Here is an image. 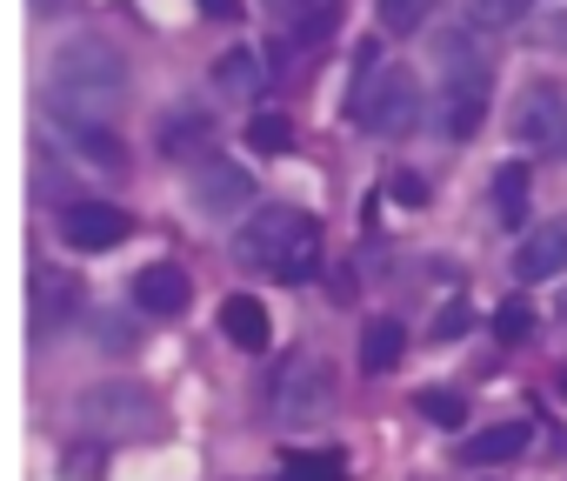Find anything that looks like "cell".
Segmentation results:
<instances>
[{"mask_svg": "<svg viewBox=\"0 0 567 481\" xmlns=\"http://www.w3.org/2000/svg\"><path fill=\"white\" fill-rule=\"evenodd\" d=\"M240 268H267L274 282H308L321 262V221L301 207H260L240 234H234Z\"/></svg>", "mask_w": 567, "mask_h": 481, "instance_id": "1", "label": "cell"}, {"mask_svg": "<svg viewBox=\"0 0 567 481\" xmlns=\"http://www.w3.org/2000/svg\"><path fill=\"white\" fill-rule=\"evenodd\" d=\"M54 108H74V114H114L127 101V61L107 48V41H68L54 54Z\"/></svg>", "mask_w": 567, "mask_h": 481, "instance_id": "2", "label": "cell"}, {"mask_svg": "<svg viewBox=\"0 0 567 481\" xmlns=\"http://www.w3.org/2000/svg\"><path fill=\"white\" fill-rule=\"evenodd\" d=\"M421 114V88L408 68L381 61V48H361V81H354V101H348V121L361 134H408Z\"/></svg>", "mask_w": 567, "mask_h": 481, "instance_id": "3", "label": "cell"}, {"mask_svg": "<svg viewBox=\"0 0 567 481\" xmlns=\"http://www.w3.org/2000/svg\"><path fill=\"white\" fill-rule=\"evenodd\" d=\"M487 121V61L467 48V34H441V127L467 141Z\"/></svg>", "mask_w": 567, "mask_h": 481, "instance_id": "4", "label": "cell"}, {"mask_svg": "<svg viewBox=\"0 0 567 481\" xmlns=\"http://www.w3.org/2000/svg\"><path fill=\"white\" fill-rule=\"evenodd\" d=\"M74 421H81L94 441H101V434H147V428H154V395L134 388V381H101V388H81Z\"/></svg>", "mask_w": 567, "mask_h": 481, "instance_id": "5", "label": "cell"}, {"mask_svg": "<svg viewBox=\"0 0 567 481\" xmlns=\"http://www.w3.org/2000/svg\"><path fill=\"white\" fill-rule=\"evenodd\" d=\"M267 401H274V415L288 421V428L321 421V415L334 408V375H328V361H315V355H288V368L274 375Z\"/></svg>", "mask_w": 567, "mask_h": 481, "instance_id": "6", "label": "cell"}, {"mask_svg": "<svg viewBox=\"0 0 567 481\" xmlns=\"http://www.w3.org/2000/svg\"><path fill=\"white\" fill-rule=\"evenodd\" d=\"M514 141L534 154H567V94L554 81H527L514 108Z\"/></svg>", "mask_w": 567, "mask_h": 481, "instance_id": "7", "label": "cell"}, {"mask_svg": "<svg viewBox=\"0 0 567 481\" xmlns=\"http://www.w3.org/2000/svg\"><path fill=\"white\" fill-rule=\"evenodd\" d=\"M187 194H194V207H200V214L227 221V214H247V207H254V174H247V167H234V161H220V154H207V161L194 167Z\"/></svg>", "mask_w": 567, "mask_h": 481, "instance_id": "8", "label": "cell"}, {"mask_svg": "<svg viewBox=\"0 0 567 481\" xmlns=\"http://www.w3.org/2000/svg\"><path fill=\"white\" fill-rule=\"evenodd\" d=\"M127 207H114V201H68V214H61V240L68 248H81V255H107V248H121L127 240Z\"/></svg>", "mask_w": 567, "mask_h": 481, "instance_id": "9", "label": "cell"}, {"mask_svg": "<svg viewBox=\"0 0 567 481\" xmlns=\"http://www.w3.org/2000/svg\"><path fill=\"white\" fill-rule=\"evenodd\" d=\"M54 127H61V141H68L81 161H94V167H127V147H121V134H114L101 114H74V108H54Z\"/></svg>", "mask_w": 567, "mask_h": 481, "instance_id": "10", "label": "cell"}, {"mask_svg": "<svg viewBox=\"0 0 567 481\" xmlns=\"http://www.w3.org/2000/svg\"><path fill=\"white\" fill-rule=\"evenodd\" d=\"M514 275H520V282H554V275H567V221H540V227L520 234Z\"/></svg>", "mask_w": 567, "mask_h": 481, "instance_id": "11", "label": "cell"}, {"mask_svg": "<svg viewBox=\"0 0 567 481\" xmlns=\"http://www.w3.org/2000/svg\"><path fill=\"white\" fill-rule=\"evenodd\" d=\"M134 301H141L154 321H174V315H187V301H194V282H187V268H174V262H154V268H141V275H134Z\"/></svg>", "mask_w": 567, "mask_h": 481, "instance_id": "12", "label": "cell"}, {"mask_svg": "<svg viewBox=\"0 0 567 481\" xmlns=\"http://www.w3.org/2000/svg\"><path fill=\"white\" fill-rule=\"evenodd\" d=\"M207 134H214L207 108H174V114L154 127V147L174 154V161H207Z\"/></svg>", "mask_w": 567, "mask_h": 481, "instance_id": "13", "label": "cell"}, {"mask_svg": "<svg viewBox=\"0 0 567 481\" xmlns=\"http://www.w3.org/2000/svg\"><path fill=\"white\" fill-rule=\"evenodd\" d=\"M74 301H81V288H74L68 268H41V275H34V328H41V335H61L68 315H74Z\"/></svg>", "mask_w": 567, "mask_h": 481, "instance_id": "14", "label": "cell"}, {"mask_svg": "<svg viewBox=\"0 0 567 481\" xmlns=\"http://www.w3.org/2000/svg\"><path fill=\"white\" fill-rule=\"evenodd\" d=\"M220 335L234 341V348H247V355H260L267 341H274V315L254 301V295H227L220 301Z\"/></svg>", "mask_w": 567, "mask_h": 481, "instance_id": "15", "label": "cell"}, {"mask_svg": "<svg viewBox=\"0 0 567 481\" xmlns=\"http://www.w3.org/2000/svg\"><path fill=\"white\" fill-rule=\"evenodd\" d=\"M214 88H220V94H234V101H260V88H267L260 54H254V48H227V54L214 61Z\"/></svg>", "mask_w": 567, "mask_h": 481, "instance_id": "16", "label": "cell"}, {"mask_svg": "<svg viewBox=\"0 0 567 481\" xmlns=\"http://www.w3.org/2000/svg\"><path fill=\"white\" fill-rule=\"evenodd\" d=\"M520 448H527V421H501V428H481V434L461 441V454H467L474 468H501V461H514Z\"/></svg>", "mask_w": 567, "mask_h": 481, "instance_id": "17", "label": "cell"}, {"mask_svg": "<svg viewBox=\"0 0 567 481\" xmlns=\"http://www.w3.org/2000/svg\"><path fill=\"white\" fill-rule=\"evenodd\" d=\"M494 221L507 234H527V161H507L494 174Z\"/></svg>", "mask_w": 567, "mask_h": 481, "instance_id": "18", "label": "cell"}, {"mask_svg": "<svg viewBox=\"0 0 567 481\" xmlns=\"http://www.w3.org/2000/svg\"><path fill=\"white\" fill-rule=\"evenodd\" d=\"M260 8H274L280 21H295V41H321L341 14V0H260Z\"/></svg>", "mask_w": 567, "mask_h": 481, "instance_id": "19", "label": "cell"}, {"mask_svg": "<svg viewBox=\"0 0 567 481\" xmlns=\"http://www.w3.org/2000/svg\"><path fill=\"white\" fill-rule=\"evenodd\" d=\"M401 355H408V328H401V321H368V335H361V368H368V375H388Z\"/></svg>", "mask_w": 567, "mask_h": 481, "instance_id": "20", "label": "cell"}, {"mask_svg": "<svg viewBox=\"0 0 567 481\" xmlns=\"http://www.w3.org/2000/svg\"><path fill=\"white\" fill-rule=\"evenodd\" d=\"M254 154H288L295 147V121L288 114H274V108H260L254 121H247V134H240Z\"/></svg>", "mask_w": 567, "mask_h": 481, "instance_id": "21", "label": "cell"}, {"mask_svg": "<svg viewBox=\"0 0 567 481\" xmlns=\"http://www.w3.org/2000/svg\"><path fill=\"white\" fill-rule=\"evenodd\" d=\"M534 0H467V28H520Z\"/></svg>", "mask_w": 567, "mask_h": 481, "instance_id": "22", "label": "cell"}, {"mask_svg": "<svg viewBox=\"0 0 567 481\" xmlns=\"http://www.w3.org/2000/svg\"><path fill=\"white\" fill-rule=\"evenodd\" d=\"M434 14V0H381V28L388 34H421Z\"/></svg>", "mask_w": 567, "mask_h": 481, "instance_id": "23", "label": "cell"}, {"mask_svg": "<svg viewBox=\"0 0 567 481\" xmlns=\"http://www.w3.org/2000/svg\"><path fill=\"white\" fill-rule=\"evenodd\" d=\"M534 321H540V315H534V301H520V295L494 308V335H501L507 348H514V341H527V335H534Z\"/></svg>", "mask_w": 567, "mask_h": 481, "instance_id": "24", "label": "cell"}, {"mask_svg": "<svg viewBox=\"0 0 567 481\" xmlns=\"http://www.w3.org/2000/svg\"><path fill=\"white\" fill-rule=\"evenodd\" d=\"M288 481H348V461L341 454H288Z\"/></svg>", "mask_w": 567, "mask_h": 481, "instance_id": "25", "label": "cell"}, {"mask_svg": "<svg viewBox=\"0 0 567 481\" xmlns=\"http://www.w3.org/2000/svg\"><path fill=\"white\" fill-rule=\"evenodd\" d=\"M421 415H427V421H441V428H461V421H467V408H461V395H454V388H427V395H421Z\"/></svg>", "mask_w": 567, "mask_h": 481, "instance_id": "26", "label": "cell"}, {"mask_svg": "<svg viewBox=\"0 0 567 481\" xmlns=\"http://www.w3.org/2000/svg\"><path fill=\"white\" fill-rule=\"evenodd\" d=\"M388 194H394L401 207H421V201H427V181H421V174H394V181H388Z\"/></svg>", "mask_w": 567, "mask_h": 481, "instance_id": "27", "label": "cell"}, {"mask_svg": "<svg viewBox=\"0 0 567 481\" xmlns=\"http://www.w3.org/2000/svg\"><path fill=\"white\" fill-rule=\"evenodd\" d=\"M68 474H74V481H94V474H107V454H94V448H74V454H68Z\"/></svg>", "mask_w": 567, "mask_h": 481, "instance_id": "28", "label": "cell"}, {"mask_svg": "<svg viewBox=\"0 0 567 481\" xmlns=\"http://www.w3.org/2000/svg\"><path fill=\"white\" fill-rule=\"evenodd\" d=\"M461 328H467V308H461V301H454V308H447V315H441V321H434V335H441V341H454V335H461Z\"/></svg>", "mask_w": 567, "mask_h": 481, "instance_id": "29", "label": "cell"}, {"mask_svg": "<svg viewBox=\"0 0 567 481\" xmlns=\"http://www.w3.org/2000/svg\"><path fill=\"white\" fill-rule=\"evenodd\" d=\"M200 8H207L214 21H234V14H240V0H200Z\"/></svg>", "mask_w": 567, "mask_h": 481, "instance_id": "30", "label": "cell"}, {"mask_svg": "<svg viewBox=\"0 0 567 481\" xmlns=\"http://www.w3.org/2000/svg\"><path fill=\"white\" fill-rule=\"evenodd\" d=\"M34 8H41V14H54V8H68V0H34Z\"/></svg>", "mask_w": 567, "mask_h": 481, "instance_id": "31", "label": "cell"}, {"mask_svg": "<svg viewBox=\"0 0 567 481\" xmlns=\"http://www.w3.org/2000/svg\"><path fill=\"white\" fill-rule=\"evenodd\" d=\"M560 395H567V368H560Z\"/></svg>", "mask_w": 567, "mask_h": 481, "instance_id": "32", "label": "cell"}, {"mask_svg": "<svg viewBox=\"0 0 567 481\" xmlns=\"http://www.w3.org/2000/svg\"><path fill=\"white\" fill-rule=\"evenodd\" d=\"M560 315H567V295H560Z\"/></svg>", "mask_w": 567, "mask_h": 481, "instance_id": "33", "label": "cell"}]
</instances>
